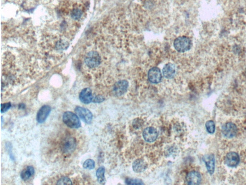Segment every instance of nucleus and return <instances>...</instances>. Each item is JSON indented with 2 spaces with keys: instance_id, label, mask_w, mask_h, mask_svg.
<instances>
[{
  "instance_id": "nucleus-1",
  "label": "nucleus",
  "mask_w": 246,
  "mask_h": 185,
  "mask_svg": "<svg viewBox=\"0 0 246 185\" xmlns=\"http://www.w3.org/2000/svg\"><path fill=\"white\" fill-rule=\"evenodd\" d=\"M102 57L98 52L90 51L85 54L84 62L85 66L89 69H94L98 68L102 63Z\"/></svg>"
},
{
  "instance_id": "nucleus-2",
  "label": "nucleus",
  "mask_w": 246,
  "mask_h": 185,
  "mask_svg": "<svg viewBox=\"0 0 246 185\" xmlns=\"http://www.w3.org/2000/svg\"><path fill=\"white\" fill-rule=\"evenodd\" d=\"M63 123L71 128H79L81 126V123L77 114L71 112H67L63 117Z\"/></svg>"
},
{
  "instance_id": "nucleus-3",
  "label": "nucleus",
  "mask_w": 246,
  "mask_h": 185,
  "mask_svg": "<svg viewBox=\"0 0 246 185\" xmlns=\"http://www.w3.org/2000/svg\"><path fill=\"white\" fill-rule=\"evenodd\" d=\"M174 46L177 51L183 53L189 51L191 47V41L186 36H180L176 38Z\"/></svg>"
},
{
  "instance_id": "nucleus-4",
  "label": "nucleus",
  "mask_w": 246,
  "mask_h": 185,
  "mask_svg": "<svg viewBox=\"0 0 246 185\" xmlns=\"http://www.w3.org/2000/svg\"><path fill=\"white\" fill-rule=\"evenodd\" d=\"M75 112L76 114L86 124H90L92 122L93 115L91 112L87 108L77 107L75 108Z\"/></svg>"
},
{
  "instance_id": "nucleus-5",
  "label": "nucleus",
  "mask_w": 246,
  "mask_h": 185,
  "mask_svg": "<svg viewBox=\"0 0 246 185\" xmlns=\"http://www.w3.org/2000/svg\"><path fill=\"white\" fill-rule=\"evenodd\" d=\"M76 146L77 143L75 139L68 137L66 138L62 144V151L64 154H71L75 151Z\"/></svg>"
},
{
  "instance_id": "nucleus-6",
  "label": "nucleus",
  "mask_w": 246,
  "mask_h": 185,
  "mask_svg": "<svg viewBox=\"0 0 246 185\" xmlns=\"http://www.w3.org/2000/svg\"><path fill=\"white\" fill-rule=\"evenodd\" d=\"M222 131L223 135L225 137L229 138H233L237 133V127L233 123H226L222 127Z\"/></svg>"
},
{
  "instance_id": "nucleus-7",
  "label": "nucleus",
  "mask_w": 246,
  "mask_h": 185,
  "mask_svg": "<svg viewBox=\"0 0 246 185\" xmlns=\"http://www.w3.org/2000/svg\"><path fill=\"white\" fill-rule=\"evenodd\" d=\"M158 136V132L154 127H147L143 131V136L146 141L152 143L155 141Z\"/></svg>"
},
{
  "instance_id": "nucleus-8",
  "label": "nucleus",
  "mask_w": 246,
  "mask_h": 185,
  "mask_svg": "<svg viewBox=\"0 0 246 185\" xmlns=\"http://www.w3.org/2000/svg\"><path fill=\"white\" fill-rule=\"evenodd\" d=\"M149 81L152 84H158L161 82L162 75L161 70L157 67H153L149 70L148 74Z\"/></svg>"
},
{
  "instance_id": "nucleus-9",
  "label": "nucleus",
  "mask_w": 246,
  "mask_h": 185,
  "mask_svg": "<svg viewBox=\"0 0 246 185\" xmlns=\"http://www.w3.org/2000/svg\"><path fill=\"white\" fill-rule=\"evenodd\" d=\"M129 85V82L127 81L121 80L117 81L113 86V93L114 95L119 96H122L126 92Z\"/></svg>"
},
{
  "instance_id": "nucleus-10",
  "label": "nucleus",
  "mask_w": 246,
  "mask_h": 185,
  "mask_svg": "<svg viewBox=\"0 0 246 185\" xmlns=\"http://www.w3.org/2000/svg\"><path fill=\"white\" fill-rule=\"evenodd\" d=\"M240 161V156L235 152L229 153L225 156V163L229 167H234L237 166Z\"/></svg>"
},
{
  "instance_id": "nucleus-11",
  "label": "nucleus",
  "mask_w": 246,
  "mask_h": 185,
  "mask_svg": "<svg viewBox=\"0 0 246 185\" xmlns=\"http://www.w3.org/2000/svg\"><path fill=\"white\" fill-rule=\"evenodd\" d=\"M51 111V108L48 105H44L39 109L37 115L38 123L42 124L45 121Z\"/></svg>"
},
{
  "instance_id": "nucleus-12",
  "label": "nucleus",
  "mask_w": 246,
  "mask_h": 185,
  "mask_svg": "<svg viewBox=\"0 0 246 185\" xmlns=\"http://www.w3.org/2000/svg\"><path fill=\"white\" fill-rule=\"evenodd\" d=\"M79 99L84 104H90L93 99L91 90L89 88L83 89L79 94Z\"/></svg>"
},
{
  "instance_id": "nucleus-13",
  "label": "nucleus",
  "mask_w": 246,
  "mask_h": 185,
  "mask_svg": "<svg viewBox=\"0 0 246 185\" xmlns=\"http://www.w3.org/2000/svg\"><path fill=\"white\" fill-rule=\"evenodd\" d=\"M186 182L189 185H198L201 182V175L196 171H192L187 174L186 177Z\"/></svg>"
},
{
  "instance_id": "nucleus-14",
  "label": "nucleus",
  "mask_w": 246,
  "mask_h": 185,
  "mask_svg": "<svg viewBox=\"0 0 246 185\" xmlns=\"http://www.w3.org/2000/svg\"><path fill=\"white\" fill-rule=\"evenodd\" d=\"M208 171L211 175L214 173L215 169V158L213 155H206L203 158Z\"/></svg>"
},
{
  "instance_id": "nucleus-15",
  "label": "nucleus",
  "mask_w": 246,
  "mask_h": 185,
  "mask_svg": "<svg viewBox=\"0 0 246 185\" xmlns=\"http://www.w3.org/2000/svg\"><path fill=\"white\" fill-rule=\"evenodd\" d=\"M163 73L165 78L167 79L173 78L175 75V66L171 63L166 64L163 67Z\"/></svg>"
},
{
  "instance_id": "nucleus-16",
  "label": "nucleus",
  "mask_w": 246,
  "mask_h": 185,
  "mask_svg": "<svg viewBox=\"0 0 246 185\" xmlns=\"http://www.w3.org/2000/svg\"><path fill=\"white\" fill-rule=\"evenodd\" d=\"M147 167L146 163L142 159H136L133 163L132 168L136 173H141L145 170Z\"/></svg>"
},
{
  "instance_id": "nucleus-17",
  "label": "nucleus",
  "mask_w": 246,
  "mask_h": 185,
  "mask_svg": "<svg viewBox=\"0 0 246 185\" xmlns=\"http://www.w3.org/2000/svg\"><path fill=\"white\" fill-rule=\"evenodd\" d=\"M35 170L33 167L29 166L22 171L21 174V177L24 180L26 181L30 179L34 175Z\"/></svg>"
},
{
  "instance_id": "nucleus-18",
  "label": "nucleus",
  "mask_w": 246,
  "mask_h": 185,
  "mask_svg": "<svg viewBox=\"0 0 246 185\" xmlns=\"http://www.w3.org/2000/svg\"><path fill=\"white\" fill-rule=\"evenodd\" d=\"M105 168L103 166H101L96 171V176L98 182L101 184H105L106 182L105 178Z\"/></svg>"
},
{
  "instance_id": "nucleus-19",
  "label": "nucleus",
  "mask_w": 246,
  "mask_h": 185,
  "mask_svg": "<svg viewBox=\"0 0 246 185\" xmlns=\"http://www.w3.org/2000/svg\"><path fill=\"white\" fill-rule=\"evenodd\" d=\"M83 14L82 10L80 8H74L71 12V17L74 20H79L81 19Z\"/></svg>"
},
{
  "instance_id": "nucleus-20",
  "label": "nucleus",
  "mask_w": 246,
  "mask_h": 185,
  "mask_svg": "<svg viewBox=\"0 0 246 185\" xmlns=\"http://www.w3.org/2000/svg\"><path fill=\"white\" fill-rule=\"evenodd\" d=\"M206 129L209 134H213L215 131V124L213 120H209L206 123Z\"/></svg>"
},
{
  "instance_id": "nucleus-21",
  "label": "nucleus",
  "mask_w": 246,
  "mask_h": 185,
  "mask_svg": "<svg viewBox=\"0 0 246 185\" xmlns=\"http://www.w3.org/2000/svg\"><path fill=\"white\" fill-rule=\"evenodd\" d=\"M95 165L94 161L91 159H88L84 163L83 167L86 169L91 170L94 168Z\"/></svg>"
},
{
  "instance_id": "nucleus-22",
  "label": "nucleus",
  "mask_w": 246,
  "mask_h": 185,
  "mask_svg": "<svg viewBox=\"0 0 246 185\" xmlns=\"http://www.w3.org/2000/svg\"><path fill=\"white\" fill-rule=\"evenodd\" d=\"M125 183L128 185H143L144 183L142 181L138 179H127L125 180Z\"/></svg>"
},
{
  "instance_id": "nucleus-23",
  "label": "nucleus",
  "mask_w": 246,
  "mask_h": 185,
  "mask_svg": "<svg viewBox=\"0 0 246 185\" xmlns=\"http://www.w3.org/2000/svg\"><path fill=\"white\" fill-rule=\"evenodd\" d=\"M58 185H72V183L70 179L67 177H63L58 181Z\"/></svg>"
},
{
  "instance_id": "nucleus-24",
  "label": "nucleus",
  "mask_w": 246,
  "mask_h": 185,
  "mask_svg": "<svg viewBox=\"0 0 246 185\" xmlns=\"http://www.w3.org/2000/svg\"><path fill=\"white\" fill-rule=\"evenodd\" d=\"M11 107V103L10 102L1 104V112H7L10 109Z\"/></svg>"
},
{
  "instance_id": "nucleus-25",
  "label": "nucleus",
  "mask_w": 246,
  "mask_h": 185,
  "mask_svg": "<svg viewBox=\"0 0 246 185\" xmlns=\"http://www.w3.org/2000/svg\"><path fill=\"white\" fill-rule=\"evenodd\" d=\"M104 98H103L102 96H98L97 97H96L95 98L94 100V102H97V103H100L102 102L104 100Z\"/></svg>"
},
{
  "instance_id": "nucleus-26",
  "label": "nucleus",
  "mask_w": 246,
  "mask_h": 185,
  "mask_svg": "<svg viewBox=\"0 0 246 185\" xmlns=\"http://www.w3.org/2000/svg\"><path fill=\"white\" fill-rule=\"evenodd\" d=\"M25 107H26V106H25V105L24 104H19V106H18V108H22V109L25 108Z\"/></svg>"
}]
</instances>
